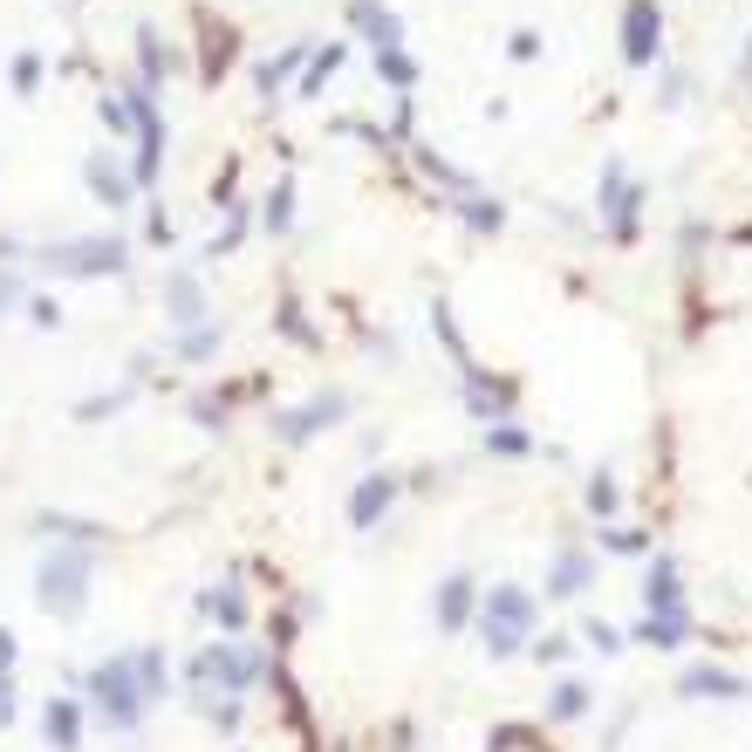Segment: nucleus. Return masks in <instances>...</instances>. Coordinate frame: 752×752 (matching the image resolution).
Segmentation results:
<instances>
[{"instance_id": "b1692460", "label": "nucleus", "mask_w": 752, "mask_h": 752, "mask_svg": "<svg viewBox=\"0 0 752 752\" xmlns=\"http://www.w3.org/2000/svg\"><path fill=\"white\" fill-rule=\"evenodd\" d=\"M178 356H185V363H213V356H219V322L185 329V336H178Z\"/></svg>"}, {"instance_id": "2f4dec72", "label": "nucleus", "mask_w": 752, "mask_h": 752, "mask_svg": "<svg viewBox=\"0 0 752 752\" xmlns=\"http://www.w3.org/2000/svg\"><path fill=\"white\" fill-rule=\"evenodd\" d=\"M124 398H131V390H110V398H83V404H75V418H83V424H103V418L124 411Z\"/></svg>"}, {"instance_id": "4468645a", "label": "nucleus", "mask_w": 752, "mask_h": 752, "mask_svg": "<svg viewBox=\"0 0 752 752\" xmlns=\"http://www.w3.org/2000/svg\"><path fill=\"white\" fill-rule=\"evenodd\" d=\"M588 581H596V554L562 540V554H554V575H547V596H588Z\"/></svg>"}, {"instance_id": "c9c22d12", "label": "nucleus", "mask_w": 752, "mask_h": 752, "mask_svg": "<svg viewBox=\"0 0 752 752\" xmlns=\"http://www.w3.org/2000/svg\"><path fill=\"white\" fill-rule=\"evenodd\" d=\"M206 719L219 732H240V698H206Z\"/></svg>"}, {"instance_id": "9d476101", "label": "nucleus", "mask_w": 752, "mask_h": 752, "mask_svg": "<svg viewBox=\"0 0 752 752\" xmlns=\"http://www.w3.org/2000/svg\"><path fill=\"white\" fill-rule=\"evenodd\" d=\"M657 49H663V14H657V0H629V8H622V55H629V69H650Z\"/></svg>"}, {"instance_id": "dca6fc26", "label": "nucleus", "mask_w": 752, "mask_h": 752, "mask_svg": "<svg viewBox=\"0 0 752 752\" xmlns=\"http://www.w3.org/2000/svg\"><path fill=\"white\" fill-rule=\"evenodd\" d=\"M165 301H172V322H178V329H199L206 315H213V308H206V295H199V274H185V267L165 281Z\"/></svg>"}, {"instance_id": "c85d7f7f", "label": "nucleus", "mask_w": 752, "mask_h": 752, "mask_svg": "<svg viewBox=\"0 0 752 752\" xmlns=\"http://www.w3.org/2000/svg\"><path fill=\"white\" fill-rule=\"evenodd\" d=\"M534 739H540L534 725H499V732H486V752H540Z\"/></svg>"}, {"instance_id": "f03ea898", "label": "nucleus", "mask_w": 752, "mask_h": 752, "mask_svg": "<svg viewBox=\"0 0 752 752\" xmlns=\"http://www.w3.org/2000/svg\"><path fill=\"white\" fill-rule=\"evenodd\" d=\"M83 691H90V711L103 719V732H137V725H144V711H151V698H144V684H137L131 650L103 657L90 678H83Z\"/></svg>"}, {"instance_id": "7ed1b4c3", "label": "nucleus", "mask_w": 752, "mask_h": 752, "mask_svg": "<svg viewBox=\"0 0 752 752\" xmlns=\"http://www.w3.org/2000/svg\"><path fill=\"white\" fill-rule=\"evenodd\" d=\"M267 678V657L254 650V643H240V637H219V643H206L199 657L185 663V684L192 691H219V698H247L254 684Z\"/></svg>"}, {"instance_id": "0eeeda50", "label": "nucleus", "mask_w": 752, "mask_h": 752, "mask_svg": "<svg viewBox=\"0 0 752 752\" xmlns=\"http://www.w3.org/2000/svg\"><path fill=\"white\" fill-rule=\"evenodd\" d=\"M342 411H349V398H342V390H322V398H308V404H295V411H281V418H274V439H281V445H308L315 431L342 424Z\"/></svg>"}, {"instance_id": "72a5a7b5", "label": "nucleus", "mask_w": 752, "mask_h": 752, "mask_svg": "<svg viewBox=\"0 0 752 752\" xmlns=\"http://www.w3.org/2000/svg\"><path fill=\"white\" fill-rule=\"evenodd\" d=\"M295 62H301V49H288V55H274V62H260V96H274V90H281Z\"/></svg>"}, {"instance_id": "ddd939ff", "label": "nucleus", "mask_w": 752, "mask_h": 752, "mask_svg": "<svg viewBox=\"0 0 752 752\" xmlns=\"http://www.w3.org/2000/svg\"><path fill=\"white\" fill-rule=\"evenodd\" d=\"M678 691L684 698H719V704H745L752 698V684L739 678V670H719V663H691L678 678Z\"/></svg>"}, {"instance_id": "f704fd0d", "label": "nucleus", "mask_w": 752, "mask_h": 752, "mask_svg": "<svg viewBox=\"0 0 752 752\" xmlns=\"http://www.w3.org/2000/svg\"><path fill=\"white\" fill-rule=\"evenodd\" d=\"M609 554H650V534H622V527H596Z\"/></svg>"}, {"instance_id": "f8f14e48", "label": "nucleus", "mask_w": 752, "mask_h": 752, "mask_svg": "<svg viewBox=\"0 0 752 752\" xmlns=\"http://www.w3.org/2000/svg\"><path fill=\"white\" fill-rule=\"evenodd\" d=\"M643 616H691L684 609V575H678L670 554H657L650 575H643Z\"/></svg>"}, {"instance_id": "423d86ee", "label": "nucleus", "mask_w": 752, "mask_h": 752, "mask_svg": "<svg viewBox=\"0 0 752 752\" xmlns=\"http://www.w3.org/2000/svg\"><path fill=\"white\" fill-rule=\"evenodd\" d=\"M637 206H643V185H629V172L616 165H602V199H596V213H602V226L616 233V240H637Z\"/></svg>"}, {"instance_id": "393cba45", "label": "nucleus", "mask_w": 752, "mask_h": 752, "mask_svg": "<svg viewBox=\"0 0 752 752\" xmlns=\"http://www.w3.org/2000/svg\"><path fill=\"white\" fill-rule=\"evenodd\" d=\"M486 452H499V459H527L534 439H527L521 424H486Z\"/></svg>"}, {"instance_id": "58836bf2", "label": "nucleus", "mask_w": 752, "mask_h": 752, "mask_svg": "<svg viewBox=\"0 0 752 752\" xmlns=\"http://www.w3.org/2000/svg\"><path fill=\"white\" fill-rule=\"evenodd\" d=\"M568 650H575L568 637H547V643H534V657H540V663H568Z\"/></svg>"}, {"instance_id": "ea45409f", "label": "nucleus", "mask_w": 752, "mask_h": 752, "mask_svg": "<svg viewBox=\"0 0 752 752\" xmlns=\"http://www.w3.org/2000/svg\"><path fill=\"white\" fill-rule=\"evenodd\" d=\"M96 110H103V124H110V131H124V124H131V110L116 103V96H96Z\"/></svg>"}, {"instance_id": "20e7f679", "label": "nucleus", "mask_w": 752, "mask_h": 752, "mask_svg": "<svg viewBox=\"0 0 752 752\" xmlns=\"http://www.w3.org/2000/svg\"><path fill=\"white\" fill-rule=\"evenodd\" d=\"M90 575H96V547H49V562L34 568V602L49 616H83L90 609Z\"/></svg>"}, {"instance_id": "e433bc0d", "label": "nucleus", "mask_w": 752, "mask_h": 752, "mask_svg": "<svg viewBox=\"0 0 752 752\" xmlns=\"http://www.w3.org/2000/svg\"><path fill=\"white\" fill-rule=\"evenodd\" d=\"M34 83H42V55H14V90L34 96Z\"/></svg>"}, {"instance_id": "473e14b6", "label": "nucleus", "mask_w": 752, "mask_h": 752, "mask_svg": "<svg viewBox=\"0 0 752 752\" xmlns=\"http://www.w3.org/2000/svg\"><path fill=\"white\" fill-rule=\"evenodd\" d=\"M226 62H233V28H213V34H206V75H213V83H219Z\"/></svg>"}, {"instance_id": "a211bd4d", "label": "nucleus", "mask_w": 752, "mask_h": 752, "mask_svg": "<svg viewBox=\"0 0 752 752\" xmlns=\"http://www.w3.org/2000/svg\"><path fill=\"white\" fill-rule=\"evenodd\" d=\"M349 21L363 28L377 49H398V42H404V28H398V14H390L383 0H349Z\"/></svg>"}, {"instance_id": "39448f33", "label": "nucleus", "mask_w": 752, "mask_h": 752, "mask_svg": "<svg viewBox=\"0 0 752 752\" xmlns=\"http://www.w3.org/2000/svg\"><path fill=\"white\" fill-rule=\"evenodd\" d=\"M42 267L90 281V274H124V267H131V247H124V240H69V247H49Z\"/></svg>"}, {"instance_id": "c03bdc74", "label": "nucleus", "mask_w": 752, "mask_h": 752, "mask_svg": "<svg viewBox=\"0 0 752 752\" xmlns=\"http://www.w3.org/2000/svg\"><path fill=\"white\" fill-rule=\"evenodd\" d=\"M0 678H14V629H0Z\"/></svg>"}, {"instance_id": "a18cd8bd", "label": "nucleus", "mask_w": 752, "mask_h": 752, "mask_svg": "<svg viewBox=\"0 0 752 752\" xmlns=\"http://www.w3.org/2000/svg\"><path fill=\"white\" fill-rule=\"evenodd\" d=\"M0 725H14V678H0Z\"/></svg>"}, {"instance_id": "a878e982", "label": "nucleus", "mask_w": 752, "mask_h": 752, "mask_svg": "<svg viewBox=\"0 0 752 752\" xmlns=\"http://www.w3.org/2000/svg\"><path fill=\"white\" fill-rule=\"evenodd\" d=\"M377 69H383L390 90H411V83H418V62H411L404 49H377Z\"/></svg>"}, {"instance_id": "6e6552de", "label": "nucleus", "mask_w": 752, "mask_h": 752, "mask_svg": "<svg viewBox=\"0 0 752 752\" xmlns=\"http://www.w3.org/2000/svg\"><path fill=\"white\" fill-rule=\"evenodd\" d=\"M390 506H398V472H363V480L349 486V527L377 534L390 521Z\"/></svg>"}, {"instance_id": "f257e3e1", "label": "nucleus", "mask_w": 752, "mask_h": 752, "mask_svg": "<svg viewBox=\"0 0 752 752\" xmlns=\"http://www.w3.org/2000/svg\"><path fill=\"white\" fill-rule=\"evenodd\" d=\"M534 622H540V602L527 596L521 581H493V588H486V602H480V616H472V629H480V643H486L493 663L521 657L527 637H534Z\"/></svg>"}, {"instance_id": "cd10ccee", "label": "nucleus", "mask_w": 752, "mask_h": 752, "mask_svg": "<svg viewBox=\"0 0 752 752\" xmlns=\"http://www.w3.org/2000/svg\"><path fill=\"white\" fill-rule=\"evenodd\" d=\"M581 643L596 650V657H616V650H622V629L602 622V616H588V622H581Z\"/></svg>"}, {"instance_id": "bb28decb", "label": "nucleus", "mask_w": 752, "mask_h": 752, "mask_svg": "<svg viewBox=\"0 0 752 752\" xmlns=\"http://www.w3.org/2000/svg\"><path fill=\"white\" fill-rule=\"evenodd\" d=\"M260 226H267V233H288V226H295V185H274V192H267Z\"/></svg>"}, {"instance_id": "412c9836", "label": "nucleus", "mask_w": 752, "mask_h": 752, "mask_svg": "<svg viewBox=\"0 0 752 752\" xmlns=\"http://www.w3.org/2000/svg\"><path fill=\"white\" fill-rule=\"evenodd\" d=\"M131 663H137V684H144V698H151V704H157V698H172V657L157 650V643L131 650Z\"/></svg>"}, {"instance_id": "de8ad7c7", "label": "nucleus", "mask_w": 752, "mask_h": 752, "mask_svg": "<svg viewBox=\"0 0 752 752\" xmlns=\"http://www.w3.org/2000/svg\"><path fill=\"white\" fill-rule=\"evenodd\" d=\"M745 62H752V42H745Z\"/></svg>"}, {"instance_id": "f3484780", "label": "nucleus", "mask_w": 752, "mask_h": 752, "mask_svg": "<svg viewBox=\"0 0 752 752\" xmlns=\"http://www.w3.org/2000/svg\"><path fill=\"white\" fill-rule=\"evenodd\" d=\"M596 711V684H581V678H562L547 691V725H575V719H588Z\"/></svg>"}, {"instance_id": "79ce46f5", "label": "nucleus", "mask_w": 752, "mask_h": 752, "mask_svg": "<svg viewBox=\"0 0 752 752\" xmlns=\"http://www.w3.org/2000/svg\"><path fill=\"white\" fill-rule=\"evenodd\" d=\"M28 315H34V322H42V329H55V322H62V308H55L49 295H42V301H28Z\"/></svg>"}, {"instance_id": "2eb2a0df", "label": "nucleus", "mask_w": 752, "mask_h": 752, "mask_svg": "<svg viewBox=\"0 0 752 752\" xmlns=\"http://www.w3.org/2000/svg\"><path fill=\"white\" fill-rule=\"evenodd\" d=\"M42 739H49L55 752H83V704L55 691V698L42 704Z\"/></svg>"}, {"instance_id": "7c9ffc66", "label": "nucleus", "mask_w": 752, "mask_h": 752, "mask_svg": "<svg viewBox=\"0 0 752 752\" xmlns=\"http://www.w3.org/2000/svg\"><path fill=\"white\" fill-rule=\"evenodd\" d=\"M581 499H588V513H596V521H609V513H616V480H609V472H596V480L581 486Z\"/></svg>"}, {"instance_id": "6ab92c4d", "label": "nucleus", "mask_w": 752, "mask_h": 752, "mask_svg": "<svg viewBox=\"0 0 752 752\" xmlns=\"http://www.w3.org/2000/svg\"><path fill=\"white\" fill-rule=\"evenodd\" d=\"M219 629H247V596H240V575H226L219 588H206V602H199Z\"/></svg>"}, {"instance_id": "37998d69", "label": "nucleus", "mask_w": 752, "mask_h": 752, "mask_svg": "<svg viewBox=\"0 0 752 752\" xmlns=\"http://www.w3.org/2000/svg\"><path fill=\"white\" fill-rule=\"evenodd\" d=\"M540 55V34H513V62H534Z\"/></svg>"}, {"instance_id": "9b49d317", "label": "nucleus", "mask_w": 752, "mask_h": 752, "mask_svg": "<svg viewBox=\"0 0 752 752\" xmlns=\"http://www.w3.org/2000/svg\"><path fill=\"white\" fill-rule=\"evenodd\" d=\"M472 616H480V581H472V575L459 568V575H445V581H439V596H431V622H439L445 637H459V629H465Z\"/></svg>"}, {"instance_id": "4be33fe9", "label": "nucleus", "mask_w": 752, "mask_h": 752, "mask_svg": "<svg viewBox=\"0 0 752 752\" xmlns=\"http://www.w3.org/2000/svg\"><path fill=\"white\" fill-rule=\"evenodd\" d=\"M637 643H650V650H684V643H691V616H643V622H637Z\"/></svg>"}, {"instance_id": "aec40b11", "label": "nucleus", "mask_w": 752, "mask_h": 752, "mask_svg": "<svg viewBox=\"0 0 752 752\" xmlns=\"http://www.w3.org/2000/svg\"><path fill=\"white\" fill-rule=\"evenodd\" d=\"M90 192H96L103 206H131V178H124V165H116L110 151L90 157Z\"/></svg>"}, {"instance_id": "5701e85b", "label": "nucleus", "mask_w": 752, "mask_h": 752, "mask_svg": "<svg viewBox=\"0 0 752 752\" xmlns=\"http://www.w3.org/2000/svg\"><path fill=\"white\" fill-rule=\"evenodd\" d=\"M137 62H144V83H157V75H172V69H178V55H172L165 42H157L151 28L137 34Z\"/></svg>"}, {"instance_id": "49530a36", "label": "nucleus", "mask_w": 752, "mask_h": 752, "mask_svg": "<svg viewBox=\"0 0 752 752\" xmlns=\"http://www.w3.org/2000/svg\"><path fill=\"white\" fill-rule=\"evenodd\" d=\"M8 301H14V281H8V274H0V315H8Z\"/></svg>"}, {"instance_id": "a19ab883", "label": "nucleus", "mask_w": 752, "mask_h": 752, "mask_svg": "<svg viewBox=\"0 0 752 752\" xmlns=\"http://www.w3.org/2000/svg\"><path fill=\"white\" fill-rule=\"evenodd\" d=\"M281 329H288V336H295V342H322V336H315V329H308V322H301V315H295V308H281Z\"/></svg>"}, {"instance_id": "1a4fd4ad", "label": "nucleus", "mask_w": 752, "mask_h": 752, "mask_svg": "<svg viewBox=\"0 0 752 752\" xmlns=\"http://www.w3.org/2000/svg\"><path fill=\"white\" fill-rule=\"evenodd\" d=\"M459 383H465V411L480 424H506L513 404H521V383H513V377H480V363H472Z\"/></svg>"}, {"instance_id": "4c0bfd02", "label": "nucleus", "mask_w": 752, "mask_h": 752, "mask_svg": "<svg viewBox=\"0 0 752 752\" xmlns=\"http://www.w3.org/2000/svg\"><path fill=\"white\" fill-rule=\"evenodd\" d=\"M465 219H472V226H486V233H493V226H499V219H506V213H499V206H493V199H465Z\"/></svg>"}, {"instance_id": "c756f323", "label": "nucleus", "mask_w": 752, "mask_h": 752, "mask_svg": "<svg viewBox=\"0 0 752 752\" xmlns=\"http://www.w3.org/2000/svg\"><path fill=\"white\" fill-rule=\"evenodd\" d=\"M336 69H342V49H322V55L308 62V75H301V96H322V83H329Z\"/></svg>"}]
</instances>
